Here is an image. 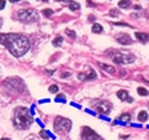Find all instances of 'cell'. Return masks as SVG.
<instances>
[{"label":"cell","instance_id":"ffe728a7","mask_svg":"<svg viewBox=\"0 0 149 140\" xmlns=\"http://www.w3.org/2000/svg\"><path fill=\"white\" fill-rule=\"evenodd\" d=\"M129 118H130L129 114H128V115L125 114V115H121V116H120V120H121V121H127V120H129Z\"/></svg>","mask_w":149,"mask_h":140},{"label":"cell","instance_id":"83f0119b","mask_svg":"<svg viewBox=\"0 0 149 140\" xmlns=\"http://www.w3.org/2000/svg\"><path fill=\"white\" fill-rule=\"evenodd\" d=\"M11 3H17V2H21V0H9Z\"/></svg>","mask_w":149,"mask_h":140},{"label":"cell","instance_id":"9c48e42d","mask_svg":"<svg viewBox=\"0 0 149 140\" xmlns=\"http://www.w3.org/2000/svg\"><path fill=\"white\" fill-rule=\"evenodd\" d=\"M116 39H117V41H119L120 44H124V45L132 43V39H130V36H129L128 34H123V32L116 36Z\"/></svg>","mask_w":149,"mask_h":140},{"label":"cell","instance_id":"8fae6325","mask_svg":"<svg viewBox=\"0 0 149 140\" xmlns=\"http://www.w3.org/2000/svg\"><path fill=\"white\" fill-rule=\"evenodd\" d=\"M136 37L137 40H140L141 43H146L149 40V34H144V32H137L136 34Z\"/></svg>","mask_w":149,"mask_h":140},{"label":"cell","instance_id":"5b68a950","mask_svg":"<svg viewBox=\"0 0 149 140\" xmlns=\"http://www.w3.org/2000/svg\"><path fill=\"white\" fill-rule=\"evenodd\" d=\"M71 127H72V123H71V120H69V119L61 118V116H59V118L55 119L53 128H55V131L57 133H60V135L68 133L69 131H71Z\"/></svg>","mask_w":149,"mask_h":140},{"label":"cell","instance_id":"6da1fadb","mask_svg":"<svg viewBox=\"0 0 149 140\" xmlns=\"http://www.w3.org/2000/svg\"><path fill=\"white\" fill-rule=\"evenodd\" d=\"M0 43L16 58L23 56L29 49L28 37L20 34H2L0 35Z\"/></svg>","mask_w":149,"mask_h":140},{"label":"cell","instance_id":"f546056e","mask_svg":"<svg viewBox=\"0 0 149 140\" xmlns=\"http://www.w3.org/2000/svg\"><path fill=\"white\" fill-rule=\"evenodd\" d=\"M2 140H9V139H8V137H3Z\"/></svg>","mask_w":149,"mask_h":140},{"label":"cell","instance_id":"484cf974","mask_svg":"<svg viewBox=\"0 0 149 140\" xmlns=\"http://www.w3.org/2000/svg\"><path fill=\"white\" fill-rule=\"evenodd\" d=\"M110 15H112V16H116V15H119V12L116 11V9H112V11H110Z\"/></svg>","mask_w":149,"mask_h":140},{"label":"cell","instance_id":"d6986e66","mask_svg":"<svg viewBox=\"0 0 149 140\" xmlns=\"http://www.w3.org/2000/svg\"><path fill=\"white\" fill-rule=\"evenodd\" d=\"M57 91H59V87L56 86V84H52V86L49 87V92H51V93H56Z\"/></svg>","mask_w":149,"mask_h":140},{"label":"cell","instance_id":"d4e9b609","mask_svg":"<svg viewBox=\"0 0 149 140\" xmlns=\"http://www.w3.org/2000/svg\"><path fill=\"white\" fill-rule=\"evenodd\" d=\"M4 7H6V2H4V0H0V9H3Z\"/></svg>","mask_w":149,"mask_h":140},{"label":"cell","instance_id":"4dcf8cb0","mask_svg":"<svg viewBox=\"0 0 149 140\" xmlns=\"http://www.w3.org/2000/svg\"><path fill=\"white\" fill-rule=\"evenodd\" d=\"M2 23H3V20H2V19H0V27H2Z\"/></svg>","mask_w":149,"mask_h":140},{"label":"cell","instance_id":"7c38bea8","mask_svg":"<svg viewBox=\"0 0 149 140\" xmlns=\"http://www.w3.org/2000/svg\"><path fill=\"white\" fill-rule=\"evenodd\" d=\"M99 65L104 69V71H106V72H109V73H115L116 72V68L115 67H110V65H106V64H104V63H99Z\"/></svg>","mask_w":149,"mask_h":140},{"label":"cell","instance_id":"277c9868","mask_svg":"<svg viewBox=\"0 0 149 140\" xmlns=\"http://www.w3.org/2000/svg\"><path fill=\"white\" fill-rule=\"evenodd\" d=\"M15 17L23 23H33L39 20V15L35 9H20L15 13Z\"/></svg>","mask_w":149,"mask_h":140},{"label":"cell","instance_id":"ba28073f","mask_svg":"<svg viewBox=\"0 0 149 140\" xmlns=\"http://www.w3.org/2000/svg\"><path fill=\"white\" fill-rule=\"evenodd\" d=\"M81 137H83V140H104L102 137H100L96 132H93L89 127H84L83 128Z\"/></svg>","mask_w":149,"mask_h":140},{"label":"cell","instance_id":"603a6c76","mask_svg":"<svg viewBox=\"0 0 149 140\" xmlns=\"http://www.w3.org/2000/svg\"><path fill=\"white\" fill-rule=\"evenodd\" d=\"M69 76H71V73H69V72H63L61 73V77L64 79V77H69Z\"/></svg>","mask_w":149,"mask_h":140},{"label":"cell","instance_id":"e0dca14e","mask_svg":"<svg viewBox=\"0 0 149 140\" xmlns=\"http://www.w3.org/2000/svg\"><path fill=\"white\" fill-rule=\"evenodd\" d=\"M61 41H63V37H61V36H59V37H56V39L53 40V43H52V44H53L55 47H59L60 44H61Z\"/></svg>","mask_w":149,"mask_h":140},{"label":"cell","instance_id":"2e32d148","mask_svg":"<svg viewBox=\"0 0 149 140\" xmlns=\"http://www.w3.org/2000/svg\"><path fill=\"white\" fill-rule=\"evenodd\" d=\"M137 92L140 93L141 96H146V95H149V92L145 90V88H142V87H138V90H137Z\"/></svg>","mask_w":149,"mask_h":140},{"label":"cell","instance_id":"9a60e30c","mask_svg":"<svg viewBox=\"0 0 149 140\" xmlns=\"http://www.w3.org/2000/svg\"><path fill=\"white\" fill-rule=\"evenodd\" d=\"M130 6V2L129 0H121V2L119 3V7L120 8H128Z\"/></svg>","mask_w":149,"mask_h":140},{"label":"cell","instance_id":"8992f818","mask_svg":"<svg viewBox=\"0 0 149 140\" xmlns=\"http://www.w3.org/2000/svg\"><path fill=\"white\" fill-rule=\"evenodd\" d=\"M112 60L116 64H128V63H133L136 58L130 53H125V52H115L113 55H110Z\"/></svg>","mask_w":149,"mask_h":140},{"label":"cell","instance_id":"ac0fdd59","mask_svg":"<svg viewBox=\"0 0 149 140\" xmlns=\"http://www.w3.org/2000/svg\"><path fill=\"white\" fill-rule=\"evenodd\" d=\"M79 8H80V6H79L77 3H71L69 4V9H71V11H77Z\"/></svg>","mask_w":149,"mask_h":140},{"label":"cell","instance_id":"30bf717a","mask_svg":"<svg viewBox=\"0 0 149 140\" xmlns=\"http://www.w3.org/2000/svg\"><path fill=\"white\" fill-rule=\"evenodd\" d=\"M117 97H120L121 100H128L129 103H132V101H133V99L128 95V92H127V91H124V90H121V91L117 92Z\"/></svg>","mask_w":149,"mask_h":140},{"label":"cell","instance_id":"1f68e13d","mask_svg":"<svg viewBox=\"0 0 149 140\" xmlns=\"http://www.w3.org/2000/svg\"><path fill=\"white\" fill-rule=\"evenodd\" d=\"M43 2H48V0H43Z\"/></svg>","mask_w":149,"mask_h":140},{"label":"cell","instance_id":"f1b7e54d","mask_svg":"<svg viewBox=\"0 0 149 140\" xmlns=\"http://www.w3.org/2000/svg\"><path fill=\"white\" fill-rule=\"evenodd\" d=\"M56 2H71V0H56Z\"/></svg>","mask_w":149,"mask_h":140},{"label":"cell","instance_id":"52a82bcc","mask_svg":"<svg viewBox=\"0 0 149 140\" xmlns=\"http://www.w3.org/2000/svg\"><path fill=\"white\" fill-rule=\"evenodd\" d=\"M93 107L95 109L99 112V114H109V111L112 109V105L109 101H104V100H97L93 103Z\"/></svg>","mask_w":149,"mask_h":140},{"label":"cell","instance_id":"d6a6232c","mask_svg":"<svg viewBox=\"0 0 149 140\" xmlns=\"http://www.w3.org/2000/svg\"><path fill=\"white\" fill-rule=\"evenodd\" d=\"M31 140H33V137H31Z\"/></svg>","mask_w":149,"mask_h":140},{"label":"cell","instance_id":"7402d4cb","mask_svg":"<svg viewBox=\"0 0 149 140\" xmlns=\"http://www.w3.org/2000/svg\"><path fill=\"white\" fill-rule=\"evenodd\" d=\"M67 32V35L68 36H71V37H76V34H74V31H71V30H67L65 31Z\"/></svg>","mask_w":149,"mask_h":140},{"label":"cell","instance_id":"44dd1931","mask_svg":"<svg viewBox=\"0 0 149 140\" xmlns=\"http://www.w3.org/2000/svg\"><path fill=\"white\" fill-rule=\"evenodd\" d=\"M43 13H44V16L49 17L51 15H52V9H44V11H43Z\"/></svg>","mask_w":149,"mask_h":140},{"label":"cell","instance_id":"4fadbf2b","mask_svg":"<svg viewBox=\"0 0 149 140\" xmlns=\"http://www.w3.org/2000/svg\"><path fill=\"white\" fill-rule=\"evenodd\" d=\"M137 119L140 120V121H145L146 119H148V114H146V111H141L140 114L137 115Z\"/></svg>","mask_w":149,"mask_h":140},{"label":"cell","instance_id":"cb8c5ba5","mask_svg":"<svg viewBox=\"0 0 149 140\" xmlns=\"http://www.w3.org/2000/svg\"><path fill=\"white\" fill-rule=\"evenodd\" d=\"M57 101H65L64 95H59V96H57Z\"/></svg>","mask_w":149,"mask_h":140},{"label":"cell","instance_id":"5bb4252c","mask_svg":"<svg viewBox=\"0 0 149 140\" xmlns=\"http://www.w3.org/2000/svg\"><path fill=\"white\" fill-rule=\"evenodd\" d=\"M92 31L95 32V34H101V32H102V27L100 24H93Z\"/></svg>","mask_w":149,"mask_h":140},{"label":"cell","instance_id":"4316f807","mask_svg":"<svg viewBox=\"0 0 149 140\" xmlns=\"http://www.w3.org/2000/svg\"><path fill=\"white\" fill-rule=\"evenodd\" d=\"M40 135H41V136H44L45 139H47V137H48V133H45V132H43V131H41V132H40Z\"/></svg>","mask_w":149,"mask_h":140},{"label":"cell","instance_id":"3957f363","mask_svg":"<svg viewBox=\"0 0 149 140\" xmlns=\"http://www.w3.org/2000/svg\"><path fill=\"white\" fill-rule=\"evenodd\" d=\"M3 87L8 90L12 93H21L24 92V83H23L21 79L19 77H8L3 81Z\"/></svg>","mask_w":149,"mask_h":140},{"label":"cell","instance_id":"7a4b0ae2","mask_svg":"<svg viewBox=\"0 0 149 140\" xmlns=\"http://www.w3.org/2000/svg\"><path fill=\"white\" fill-rule=\"evenodd\" d=\"M13 124L19 129H27L32 124V116L25 107H17L13 114Z\"/></svg>","mask_w":149,"mask_h":140}]
</instances>
